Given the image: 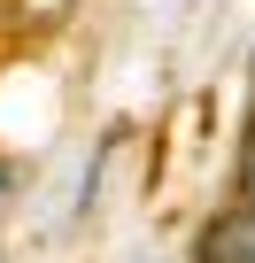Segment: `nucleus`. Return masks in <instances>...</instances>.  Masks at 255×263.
<instances>
[{"label": "nucleus", "mask_w": 255, "mask_h": 263, "mask_svg": "<svg viewBox=\"0 0 255 263\" xmlns=\"http://www.w3.org/2000/svg\"><path fill=\"white\" fill-rule=\"evenodd\" d=\"M240 201L255 209V132H247V147H240Z\"/></svg>", "instance_id": "obj_3"}, {"label": "nucleus", "mask_w": 255, "mask_h": 263, "mask_svg": "<svg viewBox=\"0 0 255 263\" xmlns=\"http://www.w3.org/2000/svg\"><path fill=\"white\" fill-rule=\"evenodd\" d=\"M0 8H8V24H16V31H31V39H39V31H62V24L77 16V0H0Z\"/></svg>", "instance_id": "obj_2"}, {"label": "nucleus", "mask_w": 255, "mask_h": 263, "mask_svg": "<svg viewBox=\"0 0 255 263\" xmlns=\"http://www.w3.org/2000/svg\"><path fill=\"white\" fill-rule=\"evenodd\" d=\"M8 194H16V171L0 163V217H8Z\"/></svg>", "instance_id": "obj_4"}, {"label": "nucleus", "mask_w": 255, "mask_h": 263, "mask_svg": "<svg viewBox=\"0 0 255 263\" xmlns=\"http://www.w3.org/2000/svg\"><path fill=\"white\" fill-rule=\"evenodd\" d=\"M0 263H8V255H0Z\"/></svg>", "instance_id": "obj_5"}, {"label": "nucleus", "mask_w": 255, "mask_h": 263, "mask_svg": "<svg viewBox=\"0 0 255 263\" xmlns=\"http://www.w3.org/2000/svg\"><path fill=\"white\" fill-rule=\"evenodd\" d=\"M201 263H255V209L247 201L201 232Z\"/></svg>", "instance_id": "obj_1"}]
</instances>
